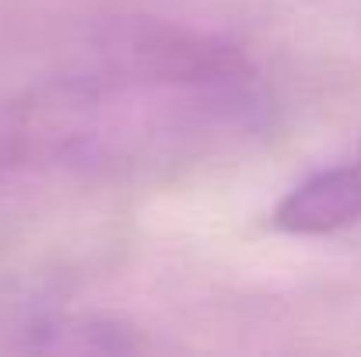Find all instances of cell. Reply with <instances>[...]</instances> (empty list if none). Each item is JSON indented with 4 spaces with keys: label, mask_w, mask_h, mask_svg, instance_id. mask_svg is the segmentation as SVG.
<instances>
[{
    "label": "cell",
    "mask_w": 361,
    "mask_h": 357,
    "mask_svg": "<svg viewBox=\"0 0 361 357\" xmlns=\"http://www.w3.org/2000/svg\"><path fill=\"white\" fill-rule=\"evenodd\" d=\"M361 225V154L334 161L302 182L274 207V228L284 235H334Z\"/></svg>",
    "instance_id": "7a4b0ae2"
},
{
    "label": "cell",
    "mask_w": 361,
    "mask_h": 357,
    "mask_svg": "<svg viewBox=\"0 0 361 357\" xmlns=\"http://www.w3.org/2000/svg\"><path fill=\"white\" fill-rule=\"evenodd\" d=\"M263 92L225 46L133 28L95 67L0 106V161L78 168L169 165L263 123Z\"/></svg>",
    "instance_id": "6da1fadb"
}]
</instances>
